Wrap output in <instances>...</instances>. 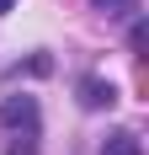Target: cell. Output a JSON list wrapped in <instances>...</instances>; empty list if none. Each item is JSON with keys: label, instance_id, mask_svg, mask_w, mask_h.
Listing matches in <instances>:
<instances>
[{"label": "cell", "instance_id": "6da1fadb", "mask_svg": "<svg viewBox=\"0 0 149 155\" xmlns=\"http://www.w3.org/2000/svg\"><path fill=\"white\" fill-rule=\"evenodd\" d=\"M0 123L11 128V155H37V102L32 96H5L0 102Z\"/></svg>", "mask_w": 149, "mask_h": 155}, {"label": "cell", "instance_id": "7a4b0ae2", "mask_svg": "<svg viewBox=\"0 0 149 155\" xmlns=\"http://www.w3.org/2000/svg\"><path fill=\"white\" fill-rule=\"evenodd\" d=\"M112 102H117V86H112V80H101V75H85L80 80V107H112Z\"/></svg>", "mask_w": 149, "mask_h": 155}, {"label": "cell", "instance_id": "3957f363", "mask_svg": "<svg viewBox=\"0 0 149 155\" xmlns=\"http://www.w3.org/2000/svg\"><path fill=\"white\" fill-rule=\"evenodd\" d=\"M101 155H144V139H138V134H128V128H117V134L101 144Z\"/></svg>", "mask_w": 149, "mask_h": 155}, {"label": "cell", "instance_id": "277c9868", "mask_svg": "<svg viewBox=\"0 0 149 155\" xmlns=\"http://www.w3.org/2000/svg\"><path fill=\"white\" fill-rule=\"evenodd\" d=\"M90 5H96L101 16H133L138 11V0H90Z\"/></svg>", "mask_w": 149, "mask_h": 155}, {"label": "cell", "instance_id": "5b68a950", "mask_svg": "<svg viewBox=\"0 0 149 155\" xmlns=\"http://www.w3.org/2000/svg\"><path fill=\"white\" fill-rule=\"evenodd\" d=\"M128 43H133V48H149V27H144V21H133V32H128Z\"/></svg>", "mask_w": 149, "mask_h": 155}, {"label": "cell", "instance_id": "8992f818", "mask_svg": "<svg viewBox=\"0 0 149 155\" xmlns=\"http://www.w3.org/2000/svg\"><path fill=\"white\" fill-rule=\"evenodd\" d=\"M11 5H16V0H0V16H5V11H11Z\"/></svg>", "mask_w": 149, "mask_h": 155}]
</instances>
